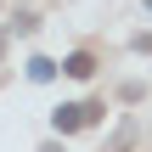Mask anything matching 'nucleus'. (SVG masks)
Segmentation results:
<instances>
[{"label": "nucleus", "mask_w": 152, "mask_h": 152, "mask_svg": "<svg viewBox=\"0 0 152 152\" xmlns=\"http://www.w3.org/2000/svg\"><path fill=\"white\" fill-rule=\"evenodd\" d=\"M96 118H102V107H96V102H68V107H56V113H51V124H56V130H85V124H96Z\"/></svg>", "instance_id": "f257e3e1"}, {"label": "nucleus", "mask_w": 152, "mask_h": 152, "mask_svg": "<svg viewBox=\"0 0 152 152\" xmlns=\"http://www.w3.org/2000/svg\"><path fill=\"white\" fill-rule=\"evenodd\" d=\"M62 73H68V79H90V73H96V62H90V51H73V56L62 62Z\"/></svg>", "instance_id": "f03ea898"}, {"label": "nucleus", "mask_w": 152, "mask_h": 152, "mask_svg": "<svg viewBox=\"0 0 152 152\" xmlns=\"http://www.w3.org/2000/svg\"><path fill=\"white\" fill-rule=\"evenodd\" d=\"M28 79H34V85L56 79V62H51V56H34V62H28Z\"/></svg>", "instance_id": "7ed1b4c3"}]
</instances>
